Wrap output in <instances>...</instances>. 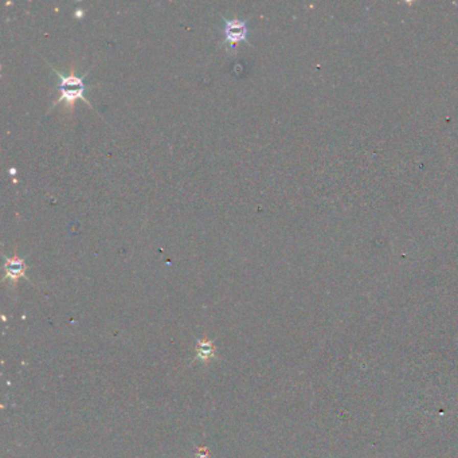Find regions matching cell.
Returning a JSON list of instances; mask_svg holds the SVG:
<instances>
[{"label": "cell", "mask_w": 458, "mask_h": 458, "mask_svg": "<svg viewBox=\"0 0 458 458\" xmlns=\"http://www.w3.org/2000/svg\"><path fill=\"white\" fill-rule=\"evenodd\" d=\"M49 65H50V63H49ZM50 67L57 73L58 77H59V80H61L59 87H58V89H59V97H58L57 101H54V104H53L51 108L57 106L59 102L65 101L66 106H67V112L73 113L77 100H82L83 102H86L89 108L93 109L90 102L87 101V98L85 97V91L87 90V86L85 85V81H83L85 80V76L82 77L77 76L74 65L70 66V73L69 74H66V76L58 72L57 69H54L53 65H50Z\"/></svg>", "instance_id": "obj_1"}, {"label": "cell", "mask_w": 458, "mask_h": 458, "mask_svg": "<svg viewBox=\"0 0 458 458\" xmlns=\"http://www.w3.org/2000/svg\"><path fill=\"white\" fill-rule=\"evenodd\" d=\"M222 31H223L224 40L227 42V44H230L233 50H235L241 42H247L249 29H247V23L245 20H239V19L226 20L224 19V25Z\"/></svg>", "instance_id": "obj_2"}, {"label": "cell", "mask_w": 458, "mask_h": 458, "mask_svg": "<svg viewBox=\"0 0 458 458\" xmlns=\"http://www.w3.org/2000/svg\"><path fill=\"white\" fill-rule=\"evenodd\" d=\"M26 270H27V265L25 258H20L16 251L14 257L6 258L4 261V280H8L14 286L18 284L20 278L26 277Z\"/></svg>", "instance_id": "obj_3"}, {"label": "cell", "mask_w": 458, "mask_h": 458, "mask_svg": "<svg viewBox=\"0 0 458 458\" xmlns=\"http://www.w3.org/2000/svg\"><path fill=\"white\" fill-rule=\"evenodd\" d=\"M198 357L202 361H209L214 356V346L209 340H202L198 343Z\"/></svg>", "instance_id": "obj_4"}]
</instances>
